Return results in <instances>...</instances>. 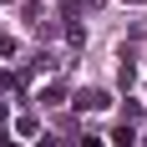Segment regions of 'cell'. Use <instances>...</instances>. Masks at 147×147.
Here are the masks:
<instances>
[{
	"label": "cell",
	"instance_id": "10",
	"mask_svg": "<svg viewBox=\"0 0 147 147\" xmlns=\"http://www.w3.org/2000/svg\"><path fill=\"white\" fill-rule=\"evenodd\" d=\"M0 147H20V142H5V137H0Z\"/></svg>",
	"mask_w": 147,
	"mask_h": 147
},
{
	"label": "cell",
	"instance_id": "5",
	"mask_svg": "<svg viewBox=\"0 0 147 147\" xmlns=\"http://www.w3.org/2000/svg\"><path fill=\"white\" fill-rule=\"evenodd\" d=\"M15 132H20V137H36L41 127H36V117H15Z\"/></svg>",
	"mask_w": 147,
	"mask_h": 147
},
{
	"label": "cell",
	"instance_id": "9",
	"mask_svg": "<svg viewBox=\"0 0 147 147\" xmlns=\"http://www.w3.org/2000/svg\"><path fill=\"white\" fill-rule=\"evenodd\" d=\"M122 5H147V0H122Z\"/></svg>",
	"mask_w": 147,
	"mask_h": 147
},
{
	"label": "cell",
	"instance_id": "4",
	"mask_svg": "<svg viewBox=\"0 0 147 147\" xmlns=\"http://www.w3.org/2000/svg\"><path fill=\"white\" fill-rule=\"evenodd\" d=\"M137 117H142V102H137V96H127V107H122V127H132Z\"/></svg>",
	"mask_w": 147,
	"mask_h": 147
},
{
	"label": "cell",
	"instance_id": "3",
	"mask_svg": "<svg viewBox=\"0 0 147 147\" xmlns=\"http://www.w3.org/2000/svg\"><path fill=\"white\" fill-rule=\"evenodd\" d=\"M61 96H66V86H61V81H51V86H41V96H36V102H41V107H56Z\"/></svg>",
	"mask_w": 147,
	"mask_h": 147
},
{
	"label": "cell",
	"instance_id": "1",
	"mask_svg": "<svg viewBox=\"0 0 147 147\" xmlns=\"http://www.w3.org/2000/svg\"><path fill=\"white\" fill-rule=\"evenodd\" d=\"M107 107H112V91H102V86L76 91V112H107Z\"/></svg>",
	"mask_w": 147,
	"mask_h": 147
},
{
	"label": "cell",
	"instance_id": "6",
	"mask_svg": "<svg viewBox=\"0 0 147 147\" xmlns=\"http://www.w3.org/2000/svg\"><path fill=\"white\" fill-rule=\"evenodd\" d=\"M66 41H71V46H86V30H81V26L71 20V26H66Z\"/></svg>",
	"mask_w": 147,
	"mask_h": 147
},
{
	"label": "cell",
	"instance_id": "7",
	"mask_svg": "<svg viewBox=\"0 0 147 147\" xmlns=\"http://www.w3.org/2000/svg\"><path fill=\"white\" fill-rule=\"evenodd\" d=\"M15 86H20V81H15L10 71H0V91H15Z\"/></svg>",
	"mask_w": 147,
	"mask_h": 147
},
{
	"label": "cell",
	"instance_id": "2",
	"mask_svg": "<svg viewBox=\"0 0 147 147\" xmlns=\"http://www.w3.org/2000/svg\"><path fill=\"white\" fill-rule=\"evenodd\" d=\"M132 81H137V61H132V51H122V66H117V86H122V91H132Z\"/></svg>",
	"mask_w": 147,
	"mask_h": 147
},
{
	"label": "cell",
	"instance_id": "8",
	"mask_svg": "<svg viewBox=\"0 0 147 147\" xmlns=\"http://www.w3.org/2000/svg\"><path fill=\"white\" fill-rule=\"evenodd\" d=\"M0 56H15V41H10V36H0Z\"/></svg>",
	"mask_w": 147,
	"mask_h": 147
}]
</instances>
